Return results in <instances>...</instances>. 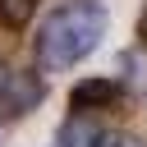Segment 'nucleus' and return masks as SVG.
<instances>
[{"label":"nucleus","mask_w":147,"mask_h":147,"mask_svg":"<svg viewBox=\"0 0 147 147\" xmlns=\"http://www.w3.org/2000/svg\"><path fill=\"white\" fill-rule=\"evenodd\" d=\"M106 37V5L96 0H69L60 5L41 28H37V64L41 69H74L78 60H87Z\"/></svg>","instance_id":"nucleus-1"},{"label":"nucleus","mask_w":147,"mask_h":147,"mask_svg":"<svg viewBox=\"0 0 147 147\" xmlns=\"http://www.w3.org/2000/svg\"><path fill=\"white\" fill-rule=\"evenodd\" d=\"M46 101V78L37 69H0V115H28Z\"/></svg>","instance_id":"nucleus-2"},{"label":"nucleus","mask_w":147,"mask_h":147,"mask_svg":"<svg viewBox=\"0 0 147 147\" xmlns=\"http://www.w3.org/2000/svg\"><path fill=\"white\" fill-rule=\"evenodd\" d=\"M115 96H119V87H115L110 78H83V83H74V92H69V110H74V115H92V110H106Z\"/></svg>","instance_id":"nucleus-3"},{"label":"nucleus","mask_w":147,"mask_h":147,"mask_svg":"<svg viewBox=\"0 0 147 147\" xmlns=\"http://www.w3.org/2000/svg\"><path fill=\"white\" fill-rule=\"evenodd\" d=\"M101 142V129L92 124V115H69L55 133V147H96Z\"/></svg>","instance_id":"nucleus-4"},{"label":"nucleus","mask_w":147,"mask_h":147,"mask_svg":"<svg viewBox=\"0 0 147 147\" xmlns=\"http://www.w3.org/2000/svg\"><path fill=\"white\" fill-rule=\"evenodd\" d=\"M32 9H37V0H0V28H28V18H32Z\"/></svg>","instance_id":"nucleus-5"},{"label":"nucleus","mask_w":147,"mask_h":147,"mask_svg":"<svg viewBox=\"0 0 147 147\" xmlns=\"http://www.w3.org/2000/svg\"><path fill=\"white\" fill-rule=\"evenodd\" d=\"M96 147H147L138 133H101V142Z\"/></svg>","instance_id":"nucleus-6"},{"label":"nucleus","mask_w":147,"mask_h":147,"mask_svg":"<svg viewBox=\"0 0 147 147\" xmlns=\"http://www.w3.org/2000/svg\"><path fill=\"white\" fill-rule=\"evenodd\" d=\"M138 41H142V46H147V9H142V14H138Z\"/></svg>","instance_id":"nucleus-7"}]
</instances>
